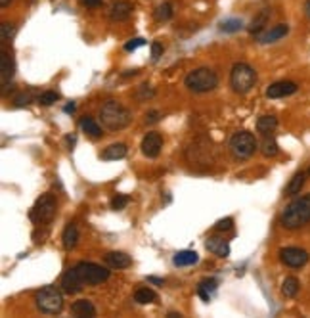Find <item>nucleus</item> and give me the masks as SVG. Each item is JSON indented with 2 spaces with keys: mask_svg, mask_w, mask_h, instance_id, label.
I'll use <instances>...</instances> for the list:
<instances>
[{
  "mask_svg": "<svg viewBox=\"0 0 310 318\" xmlns=\"http://www.w3.org/2000/svg\"><path fill=\"white\" fill-rule=\"evenodd\" d=\"M310 223V194L297 197L281 213V225L289 230H297Z\"/></svg>",
  "mask_w": 310,
  "mask_h": 318,
  "instance_id": "nucleus-1",
  "label": "nucleus"
},
{
  "mask_svg": "<svg viewBox=\"0 0 310 318\" xmlns=\"http://www.w3.org/2000/svg\"><path fill=\"white\" fill-rule=\"evenodd\" d=\"M100 119H101V125H104L108 131H123L125 127L130 125L132 115H130V112L123 103L115 102V100H108V102L101 105Z\"/></svg>",
  "mask_w": 310,
  "mask_h": 318,
  "instance_id": "nucleus-2",
  "label": "nucleus"
},
{
  "mask_svg": "<svg viewBox=\"0 0 310 318\" xmlns=\"http://www.w3.org/2000/svg\"><path fill=\"white\" fill-rule=\"evenodd\" d=\"M184 86L188 90H191V92L197 94L211 92V90H215L219 86V75L213 69H209V67H197V69H193V71L186 75Z\"/></svg>",
  "mask_w": 310,
  "mask_h": 318,
  "instance_id": "nucleus-3",
  "label": "nucleus"
},
{
  "mask_svg": "<svg viewBox=\"0 0 310 318\" xmlns=\"http://www.w3.org/2000/svg\"><path fill=\"white\" fill-rule=\"evenodd\" d=\"M257 82V71L249 63H236L230 73V86L236 94H247Z\"/></svg>",
  "mask_w": 310,
  "mask_h": 318,
  "instance_id": "nucleus-4",
  "label": "nucleus"
},
{
  "mask_svg": "<svg viewBox=\"0 0 310 318\" xmlns=\"http://www.w3.org/2000/svg\"><path fill=\"white\" fill-rule=\"evenodd\" d=\"M228 148H230V154L234 155V159L243 161V159H249L251 155L257 152L259 144H257V138H255L253 133H249V131H240V133H236L230 138Z\"/></svg>",
  "mask_w": 310,
  "mask_h": 318,
  "instance_id": "nucleus-5",
  "label": "nucleus"
},
{
  "mask_svg": "<svg viewBox=\"0 0 310 318\" xmlns=\"http://www.w3.org/2000/svg\"><path fill=\"white\" fill-rule=\"evenodd\" d=\"M63 291V289H61ZM56 286H46L40 291H37L35 301H37V308L44 314H58L63 308V295Z\"/></svg>",
  "mask_w": 310,
  "mask_h": 318,
  "instance_id": "nucleus-6",
  "label": "nucleus"
},
{
  "mask_svg": "<svg viewBox=\"0 0 310 318\" xmlns=\"http://www.w3.org/2000/svg\"><path fill=\"white\" fill-rule=\"evenodd\" d=\"M56 207H58V203H56V197L52 194H42L35 201V205H33V209H31V221L35 223L37 226H46L52 223V219L56 217Z\"/></svg>",
  "mask_w": 310,
  "mask_h": 318,
  "instance_id": "nucleus-7",
  "label": "nucleus"
},
{
  "mask_svg": "<svg viewBox=\"0 0 310 318\" xmlns=\"http://www.w3.org/2000/svg\"><path fill=\"white\" fill-rule=\"evenodd\" d=\"M75 270L79 274L80 282L84 286H98L101 282H106L110 278V270L101 265H96V263H88V261H80L75 265Z\"/></svg>",
  "mask_w": 310,
  "mask_h": 318,
  "instance_id": "nucleus-8",
  "label": "nucleus"
},
{
  "mask_svg": "<svg viewBox=\"0 0 310 318\" xmlns=\"http://www.w3.org/2000/svg\"><path fill=\"white\" fill-rule=\"evenodd\" d=\"M280 259L281 263L287 265V267L300 268L308 263L310 255L300 247H283V249H280Z\"/></svg>",
  "mask_w": 310,
  "mask_h": 318,
  "instance_id": "nucleus-9",
  "label": "nucleus"
},
{
  "mask_svg": "<svg viewBox=\"0 0 310 318\" xmlns=\"http://www.w3.org/2000/svg\"><path fill=\"white\" fill-rule=\"evenodd\" d=\"M60 286H61V289H63V293L75 295V293H79L80 289L84 287V284L80 282L79 274H77V270H75V267H73V268H67V270L61 274Z\"/></svg>",
  "mask_w": 310,
  "mask_h": 318,
  "instance_id": "nucleus-10",
  "label": "nucleus"
},
{
  "mask_svg": "<svg viewBox=\"0 0 310 318\" xmlns=\"http://www.w3.org/2000/svg\"><path fill=\"white\" fill-rule=\"evenodd\" d=\"M163 148V136L159 133H148L142 140V154L150 159H155Z\"/></svg>",
  "mask_w": 310,
  "mask_h": 318,
  "instance_id": "nucleus-11",
  "label": "nucleus"
},
{
  "mask_svg": "<svg viewBox=\"0 0 310 318\" xmlns=\"http://www.w3.org/2000/svg\"><path fill=\"white\" fill-rule=\"evenodd\" d=\"M299 90V86H297V82L293 81H278L270 84L268 88H266V96L272 98V100H276V98H285V96H291V94H295Z\"/></svg>",
  "mask_w": 310,
  "mask_h": 318,
  "instance_id": "nucleus-12",
  "label": "nucleus"
},
{
  "mask_svg": "<svg viewBox=\"0 0 310 318\" xmlns=\"http://www.w3.org/2000/svg\"><path fill=\"white\" fill-rule=\"evenodd\" d=\"M287 33H289V25H287V23H278V25H274L268 31L257 35V41H259L260 44H270V42H276V41H280V39H283Z\"/></svg>",
  "mask_w": 310,
  "mask_h": 318,
  "instance_id": "nucleus-13",
  "label": "nucleus"
},
{
  "mask_svg": "<svg viewBox=\"0 0 310 318\" xmlns=\"http://www.w3.org/2000/svg\"><path fill=\"white\" fill-rule=\"evenodd\" d=\"M205 247L209 249L213 255L217 257H222V259H226V257L230 255V244L226 242V240H222L219 236H211L207 238V242H205Z\"/></svg>",
  "mask_w": 310,
  "mask_h": 318,
  "instance_id": "nucleus-14",
  "label": "nucleus"
},
{
  "mask_svg": "<svg viewBox=\"0 0 310 318\" xmlns=\"http://www.w3.org/2000/svg\"><path fill=\"white\" fill-rule=\"evenodd\" d=\"M71 312L77 318H94L96 316V307L88 299H79L71 305Z\"/></svg>",
  "mask_w": 310,
  "mask_h": 318,
  "instance_id": "nucleus-15",
  "label": "nucleus"
},
{
  "mask_svg": "<svg viewBox=\"0 0 310 318\" xmlns=\"http://www.w3.org/2000/svg\"><path fill=\"white\" fill-rule=\"evenodd\" d=\"M61 244H63V249H67V251H71L73 247L79 244V228H77L75 223H69V225L63 228Z\"/></svg>",
  "mask_w": 310,
  "mask_h": 318,
  "instance_id": "nucleus-16",
  "label": "nucleus"
},
{
  "mask_svg": "<svg viewBox=\"0 0 310 318\" xmlns=\"http://www.w3.org/2000/svg\"><path fill=\"white\" fill-rule=\"evenodd\" d=\"M106 263L111 268H129L132 265V259L123 251H110L106 253Z\"/></svg>",
  "mask_w": 310,
  "mask_h": 318,
  "instance_id": "nucleus-17",
  "label": "nucleus"
},
{
  "mask_svg": "<svg viewBox=\"0 0 310 318\" xmlns=\"http://www.w3.org/2000/svg\"><path fill=\"white\" fill-rule=\"evenodd\" d=\"M130 14H132V4H130V2H125V0H121V2H115V4L111 6L110 18L113 21H125L130 18Z\"/></svg>",
  "mask_w": 310,
  "mask_h": 318,
  "instance_id": "nucleus-18",
  "label": "nucleus"
},
{
  "mask_svg": "<svg viewBox=\"0 0 310 318\" xmlns=\"http://www.w3.org/2000/svg\"><path fill=\"white\" fill-rule=\"evenodd\" d=\"M0 62H2V94H4L6 92L8 82H10L12 77H14V62H12L10 54H8L6 50H2Z\"/></svg>",
  "mask_w": 310,
  "mask_h": 318,
  "instance_id": "nucleus-19",
  "label": "nucleus"
},
{
  "mask_svg": "<svg viewBox=\"0 0 310 318\" xmlns=\"http://www.w3.org/2000/svg\"><path fill=\"white\" fill-rule=\"evenodd\" d=\"M197 261H199V255H197L195 251H191V249L178 251V253H174V257H172L174 267H191V265H195Z\"/></svg>",
  "mask_w": 310,
  "mask_h": 318,
  "instance_id": "nucleus-20",
  "label": "nucleus"
},
{
  "mask_svg": "<svg viewBox=\"0 0 310 318\" xmlns=\"http://www.w3.org/2000/svg\"><path fill=\"white\" fill-rule=\"evenodd\" d=\"M127 155V146L125 144H111L108 146L104 152H101V159L104 161H117V159H123Z\"/></svg>",
  "mask_w": 310,
  "mask_h": 318,
  "instance_id": "nucleus-21",
  "label": "nucleus"
},
{
  "mask_svg": "<svg viewBox=\"0 0 310 318\" xmlns=\"http://www.w3.org/2000/svg\"><path fill=\"white\" fill-rule=\"evenodd\" d=\"M217 286H219V282H217L215 278H205V280H201L199 286H197V295H199L205 303H209L213 293L217 291Z\"/></svg>",
  "mask_w": 310,
  "mask_h": 318,
  "instance_id": "nucleus-22",
  "label": "nucleus"
},
{
  "mask_svg": "<svg viewBox=\"0 0 310 318\" xmlns=\"http://www.w3.org/2000/svg\"><path fill=\"white\" fill-rule=\"evenodd\" d=\"M268 20H270V10H268V8L260 10L259 14L253 18V21H251V25H249L251 35H260L262 29H264V25L268 23Z\"/></svg>",
  "mask_w": 310,
  "mask_h": 318,
  "instance_id": "nucleus-23",
  "label": "nucleus"
},
{
  "mask_svg": "<svg viewBox=\"0 0 310 318\" xmlns=\"http://www.w3.org/2000/svg\"><path fill=\"white\" fill-rule=\"evenodd\" d=\"M306 175H308V173H302V171L295 173V175H293V178L289 180L287 188H285V195L300 194V190H302V186H304V180H306Z\"/></svg>",
  "mask_w": 310,
  "mask_h": 318,
  "instance_id": "nucleus-24",
  "label": "nucleus"
},
{
  "mask_svg": "<svg viewBox=\"0 0 310 318\" xmlns=\"http://www.w3.org/2000/svg\"><path fill=\"white\" fill-rule=\"evenodd\" d=\"M276 127H278V117L274 115H262L257 121V131L262 134H270Z\"/></svg>",
  "mask_w": 310,
  "mask_h": 318,
  "instance_id": "nucleus-25",
  "label": "nucleus"
},
{
  "mask_svg": "<svg viewBox=\"0 0 310 318\" xmlns=\"http://www.w3.org/2000/svg\"><path fill=\"white\" fill-rule=\"evenodd\" d=\"M80 129L88 134V136H92V138H100L101 134H104L101 133V127L96 123L92 117H82V119H80Z\"/></svg>",
  "mask_w": 310,
  "mask_h": 318,
  "instance_id": "nucleus-26",
  "label": "nucleus"
},
{
  "mask_svg": "<svg viewBox=\"0 0 310 318\" xmlns=\"http://www.w3.org/2000/svg\"><path fill=\"white\" fill-rule=\"evenodd\" d=\"M134 301L138 303V305H148V303H155L157 301V293L150 289V287H140V289H136V293H134Z\"/></svg>",
  "mask_w": 310,
  "mask_h": 318,
  "instance_id": "nucleus-27",
  "label": "nucleus"
},
{
  "mask_svg": "<svg viewBox=\"0 0 310 318\" xmlns=\"http://www.w3.org/2000/svg\"><path fill=\"white\" fill-rule=\"evenodd\" d=\"M299 280L295 276H287L283 280V284H281V293L285 295V297H295L297 293H299Z\"/></svg>",
  "mask_w": 310,
  "mask_h": 318,
  "instance_id": "nucleus-28",
  "label": "nucleus"
},
{
  "mask_svg": "<svg viewBox=\"0 0 310 318\" xmlns=\"http://www.w3.org/2000/svg\"><path fill=\"white\" fill-rule=\"evenodd\" d=\"M262 154L266 155V157H274V155H278V142L272 138L270 134H264V140H262Z\"/></svg>",
  "mask_w": 310,
  "mask_h": 318,
  "instance_id": "nucleus-29",
  "label": "nucleus"
},
{
  "mask_svg": "<svg viewBox=\"0 0 310 318\" xmlns=\"http://www.w3.org/2000/svg\"><path fill=\"white\" fill-rule=\"evenodd\" d=\"M172 4L170 2H163V4H159L157 8H155V12H153V16H155V20L157 21H169L170 18H172Z\"/></svg>",
  "mask_w": 310,
  "mask_h": 318,
  "instance_id": "nucleus-30",
  "label": "nucleus"
},
{
  "mask_svg": "<svg viewBox=\"0 0 310 318\" xmlns=\"http://www.w3.org/2000/svg\"><path fill=\"white\" fill-rule=\"evenodd\" d=\"M241 27H243V21L236 20V18L224 20L222 23H220V31L222 33H238V31H241Z\"/></svg>",
  "mask_w": 310,
  "mask_h": 318,
  "instance_id": "nucleus-31",
  "label": "nucleus"
},
{
  "mask_svg": "<svg viewBox=\"0 0 310 318\" xmlns=\"http://www.w3.org/2000/svg\"><path fill=\"white\" fill-rule=\"evenodd\" d=\"M14 35H16V25H14V23H8V21H4V23L0 25V39H2V42L12 41Z\"/></svg>",
  "mask_w": 310,
  "mask_h": 318,
  "instance_id": "nucleus-32",
  "label": "nucleus"
},
{
  "mask_svg": "<svg viewBox=\"0 0 310 318\" xmlns=\"http://www.w3.org/2000/svg\"><path fill=\"white\" fill-rule=\"evenodd\" d=\"M60 100V94L54 92V90H46V92L39 94V98H37V102L40 105H52V103H56Z\"/></svg>",
  "mask_w": 310,
  "mask_h": 318,
  "instance_id": "nucleus-33",
  "label": "nucleus"
},
{
  "mask_svg": "<svg viewBox=\"0 0 310 318\" xmlns=\"http://www.w3.org/2000/svg\"><path fill=\"white\" fill-rule=\"evenodd\" d=\"M33 96H35V90H27V92H21L16 96L14 100V105L16 108H23V105H29L33 102Z\"/></svg>",
  "mask_w": 310,
  "mask_h": 318,
  "instance_id": "nucleus-34",
  "label": "nucleus"
},
{
  "mask_svg": "<svg viewBox=\"0 0 310 318\" xmlns=\"http://www.w3.org/2000/svg\"><path fill=\"white\" fill-rule=\"evenodd\" d=\"M129 201H130L129 195H125V194L115 195V197L111 199V209H113V211H123L125 207L129 205Z\"/></svg>",
  "mask_w": 310,
  "mask_h": 318,
  "instance_id": "nucleus-35",
  "label": "nucleus"
},
{
  "mask_svg": "<svg viewBox=\"0 0 310 318\" xmlns=\"http://www.w3.org/2000/svg\"><path fill=\"white\" fill-rule=\"evenodd\" d=\"M155 96V90L150 88V84H142L140 90H138V100H148V98H153Z\"/></svg>",
  "mask_w": 310,
  "mask_h": 318,
  "instance_id": "nucleus-36",
  "label": "nucleus"
},
{
  "mask_svg": "<svg viewBox=\"0 0 310 318\" xmlns=\"http://www.w3.org/2000/svg\"><path fill=\"white\" fill-rule=\"evenodd\" d=\"M161 56H163V44L161 42H151V60L157 62Z\"/></svg>",
  "mask_w": 310,
  "mask_h": 318,
  "instance_id": "nucleus-37",
  "label": "nucleus"
},
{
  "mask_svg": "<svg viewBox=\"0 0 310 318\" xmlns=\"http://www.w3.org/2000/svg\"><path fill=\"white\" fill-rule=\"evenodd\" d=\"M232 225H234V221H232L230 217H226V219H220L219 223L215 225V230H219V232H224V230H230Z\"/></svg>",
  "mask_w": 310,
  "mask_h": 318,
  "instance_id": "nucleus-38",
  "label": "nucleus"
},
{
  "mask_svg": "<svg viewBox=\"0 0 310 318\" xmlns=\"http://www.w3.org/2000/svg\"><path fill=\"white\" fill-rule=\"evenodd\" d=\"M144 44H146V41L138 37V39H132V41L127 42V44H125V50H127V52H134L136 48H140V46H144Z\"/></svg>",
  "mask_w": 310,
  "mask_h": 318,
  "instance_id": "nucleus-39",
  "label": "nucleus"
},
{
  "mask_svg": "<svg viewBox=\"0 0 310 318\" xmlns=\"http://www.w3.org/2000/svg\"><path fill=\"white\" fill-rule=\"evenodd\" d=\"M157 121H161V113L159 112H148L146 113V123H157Z\"/></svg>",
  "mask_w": 310,
  "mask_h": 318,
  "instance_id": "nucleus-40",
  "label": "nucleus"
},
{
  "mask_svg": "<svg viewBox=\"0 0 310 318\" xmlns=\"http://www.w3.org/2000/svg\"><path fill=\"white\" fill-rule=\"evenodd\" d=\"M80 4H82V6H88V8H96V6L101 4V0H80Z\"/></svg>",
  "mask_w": 310,
  "mask_h": 318,
  "instance_id": "nucleus-41",
  "label": "nucleus"
},
{
  "mask_svg": "<svg viewBox=\"0 0 310 318\" xmlns=\"http://www.w3.org/2000/svg\"><path fill=\"white\" fill-rule=\"evenodd\" d=\"M63 112H65V113H73V112H75V103H73V102L67 103V105L63 108Z\"/></svg>",
  "mask_w": 310,
  "mask_h": 318,
  "instance_id": "nucleus-42",
  "label": "nucleus"
},
{
  "mask_svg": "<svg viewBox=\"0 0 310 318\" xmlns=\"http://www.w3.org/2000/svg\"><path fill=\"white\" fill-rule=\"evenodd\" d=\"M150 282H153V284H159V286H163V278H155V276H150L148 278Z\"/></svg>",
  "mask_w": 310,
  "mask_h": 318,
  "instance_id": "nucleus-43",
  "label": "nucleus"
},
{
  "mask_svg": "<svg viewBox=\"0 0 310 318\" xmlns=\"http://www.w3.org/2000/svg\"><path fill=\"white\" fill-rule=\"evenodd\" d=\"M304 14L308 16V20H310V0H306V2H304Z\"/></svg>",
  "mask_w": 310,
  "mask_h": 318,
  "instance_id": "nucleus-44",
  "label": "nucleus"
},
{
  "mask_svg": "<svg viewBox=\"0 0 310 318\" xmlns=\"http://www.w3.org/2000/svg\"><path fill=\"white\" fill-rule=\"evenodd\" d=\"M12 0H0V8H8Z\"/></svg>",
  "mask_w": 310,
  "mask_h": 318,
  "instance_id": "nucleus-45",
  "label": "nucleus"
},
{
  "mask_svg": "<svg viewBox=\"0 0 310 318\" xmlns=\"http://www.w3.org/2000/svg\"><path fill=\"white\" fill-rule=\"evenodd\" d=\"M65 140H67V144H69V146H73V144H75V136H67Z\"/></svg>",
  "mask_w": 310,
  "mask_h": 318,
  "instance_id": "nucleus-46",
  "label": "nucleus"
},
{
  "mask_svg": "<svg viewBox=\"0 0 310 318\" xmlns=\"http://www.w3.org/2000/svg\"><path fill=\"white\" fill-rule=\"evenodd\" d=\"M308 176H310V169H308Z\"/></svg>",
  "mask_w": 310,
  "mask_h": 318,
  "instance_id": "nucleus-47",
  "label": "nucleus"
}]
</instances>
